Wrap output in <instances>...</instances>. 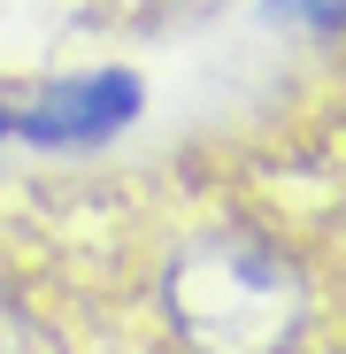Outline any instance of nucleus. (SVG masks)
<instances>
[{"instance_id": "nucleus-1", "label": "nucleus", "mask_w": 346, "mask_h": 354, "mask_svg": "<svg viewBox=\"0 0 346 354\" xmlns=\"http://www.w3.org/2000/svg\"><path fill=\"white\" fill-rule=\"evenodd\" d=\"M162 316L193 354H293L308 285L254 231H200L162 262Z\"/></svg>"}, {"instance_id": "nucleus-4", "label": "nucleus", "mask_w": 346, "mask_h": 354, "mask_svg": "<svg viewBox=\"0 0 346 354\" xmlns=\"http://www.w3.org/2000/svg\"><path fill=\"white\" fill-rule=\"evenodd\" d=\"M269 16H285V24H323V31H346V0H269Z\"/></svg>"}, {"instance_id": "nucleus-3", "label": "nucleus", "mask_w": 346, "mask_h": 354, "mask_svg": "<svg viewBox=\"0 0 346 354\" xmlns=\"http://www.w3.org/2000/svg\"><path fill=\"white\" fill-rule=\"evenodd\" d=\"M0 354H54V346H46V331H39L16 301H0Z\"/></svg>"}, {"instance_id": "nucleus-2", "label": "nucleus", "mask_w": 346, "mask_h": 354, "mask_svg": "<svg viewBox=\"0 0 346 354\" xmlns=\"http://www.w3.org/2000/svg\"><path fill=\"white\" fill-rule=\"evenodd\" d=\"M131 115H139L131 70H85V77H54L31 100H0V131L31 147H100L115 131H131Z\"/></svg>"}]
</instances>
